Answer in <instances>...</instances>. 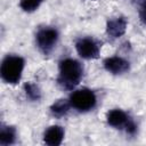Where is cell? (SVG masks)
Here are the masks:
<instances>
[{
    "label": "cell",
    "instance_id": "7",
    "mask_svg": "<svg viewBox=\"0 0 146 146\" xmlns=\"http://www.w3.org/2000/svg\"><path fill=\"white\" fill-rule=\"evenodd\" d=\"M127 26H128V22L124 17L122 16L114 17L106 22V33L111 38L117 39L125 33Z\"/></svg>",
    "mask_w": 146,
    "mask_h": 146
},
{
    "label": "cell",
    "instance_id": "2",
    "mask_svg": "<svg viewBox=\"0 0 146 146\" xmlns=\"http://www.w3.org/2000/svg\"><path fill=\"white\" fill-rule=\"evenodd\" d=\"M25 60L18 55H7L1 63L0 75L1 79L8 84H17L24 71Z\"/></svg>",
    "mask_w": 146,
    "mask_h": 146
},
{
    "label": "cell",
    "instance_id": "11",
    "mask_svg": "<svg viewBox=\"0 0 146 146\" xmlns=\"http://www.w3.org/2000/svg\"><path fill=\"white\" fill-rule=\"evenodd\" d=\"M16 139V130L14 127H2L0 130V144L2 146L11 145Z\"/></svg>",
    "mask_w": 146,
    "mask_h": 146
},
{
    "label": "cell",
    "instance_id": "12",
    "mask_svg": "<svg viewBox=\"0 0 146 146\" xmlns=\"http://www.w3.org/2000/svg\"><path fill=\"white\" fill-rule=\"evenodd\" d=\"M24 91H25L26 97H27L30 100H32V102L40 100V98H41V91H40L39 87H38L35 83L26 82V83L24 84Z\"/></svg>",
    "mask_w": 146,
    "mask_h": 146
},
{
    "label": "cell",
    "instance_id": "10",
    "mask_svg": "<svg viewBox=\"0 0 146 146\" xmlns=\"http://www.w3.org/2000/svg\"><path fill=\"white\" fill-rule=\"evenodd\" d=\"M71 104L70 100L66 99H58L50 106V112L55 117H62L65 116L70 111Z\"/></svg>",
    "mask_w": 146,
    "mask_h": 146
},
{
    "label": "cell",
    "instance_id": "3",
    "mask_svg": "<svg viewBox=\"0 0 146 146\" xmlns=\"http://www.w3.org/2000/svg\"><path fill=\"white\" fill-rule=\"evenodd\" d=\"M71 107L75 108L79 112L91 111L97 104V97L95 92L88 88H82L74 90L70 96Z\"/></svg>",
    "mask_w": 146,
    "mask_h": 146
},
{
    "label": "cell",
    "instance_id": "1",
    "mask_svg": "<svg viewBox=\"0 0 146 146\" xmlns=\"http://www.w3.org/2000/svg\"><path fill=\"white\" fill-rule=\"evenodd\" d=\"M83 68L80 62L74 58H64L58 65V83L66 90H73L81 81Z\"/></svg>",
    "mask_w": 146,
    "mask_h": 146
},
{
    "label": "cell",
    "instance_id": "5",
    "mask_svg": "<svg viewBox=\"0 0 146 146\" xmlns=\"http://www.w3.org/2000/svg\"><path fill=\"white\" fill-rule=\"evenodd\" d=\"M75 50L83 59H95L99 55V43L92 38H80L75 42Z\"/></svg>",
    "mask_w": 146,
    "mask_h": 146
},
{
    "label": "cell",
    "instance_id": "4",
    "mask_svg": "<svg viewBox=\"0 0 146 146\" xmlns=\"http://www.w3.org/2000/svg\"><path fill=\"white\" fill-rule=\"evenodd\" d=\"M58 31L55 27H42L35 34V42L40 51L43 54H49L58 42Z\"/></svg>",
    "mask_w": 146,
    "mask_h": 146
},
{
    "label": "cell",
    "instance_id": "13",
    "mask_svg": "<svg viewBox=\"0 0 146 146\" xmlns=\"http://www.w3.org/2000/svg\"><path fill=\"white\" fill-rule=\"evenodd\" d=\"M42 1L43 0H19V7L23 11L33 13L41 6Z\"/></svg>",
    "mask_w": 146,
    "mask_h": 146
},
{
    "label": "cell",
    "instance_id": "9",
    "mask_svg": "<svg viewBox=\"0 0 146 146\" xmlns=\"http://www.w3.org/2000/svg\"><path fill=\"white\" fill-rule=\"evenodd\" d=\"M65 136L64 128L60 125H51L43 133V143L49 146H58Z\"/></svg>",
    "mask_w": 146,
    "mask_h": 146
},
{
    "label": "cell",
    "instance_id": "6",
    "mask_svg": "<svg viewBox=\"0 0 146 146\" xmlns=\"http://www.w3.org/2000/svg\"><path fill=\"white\" fill-rule=\"evenodd\" d=\"M103 65L104 68L113 75H121L130 70V63L120 56H112L105 58Z\"/></svg>",
    "mask_w": 146,
    "mask_h": 146
},
{
    "label": "cell",
    "instance_id": "8",
    "mask_svg": "<svg viewBox=\"0 0 146 146\" xmlns=\"http://www.w3.org/2000/svg\"><path fill=\"white\" fill-rule=\"evenodd\" d=\"M130 120L131 119L129 117V115L120 108H113L106 114V121L108 125L115 129H124Z\"/></svg>",
    "mask_w": 146,
    "mask_h": 146
},
{
    "label": "cell",
    "instance_id": "14",
    "mask_svg": "<svg viewBox=\"0 0 146 146\" xmlns=\"http://www.w3.org/2000/svg\"><path fill=\"white\" fill-rule=\"evenodd\" d=\"M139 18H140L141 23L146 25V0H144L143 3L140 5V8H139Z\"/></svg>",
    "mask_w": 146,
    "mask_h": 146
}]
</instances>
